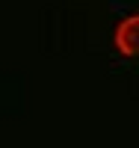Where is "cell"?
I'll list each match as a JSON object with an SVG mask.
<instances>
[{
	"label": "cell",
	"mask_w": 139,
	"mask_h": 148,
	"mask_svg": "<svg viewBox=\"0 0 139 148\" xmlns=\"http://www.w3.org/2000/svg\"><path fill=\"white\" fill-rule=\"evenodd\" d=\"M112 45L121 56H139V15H127L116 24Z\"/></svg>",
	"instance_id": "obj_1"
}]
</instances>
